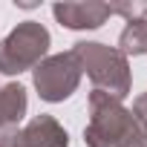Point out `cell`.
Here are the masks:
<instances>
[]
</instances>
